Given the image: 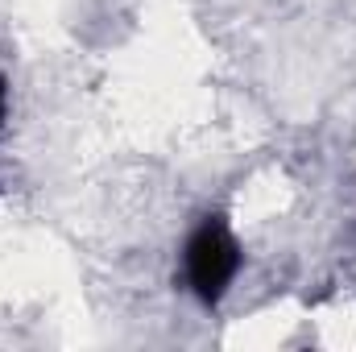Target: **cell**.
<instances>
[{
    "label": "cell",
    "mask_w": 356,
    "mask_h": 352,
    "mask_svg": "<svg viewBox=\"0 0 356 352\" xmlns=\"http://www.w3.org/2000/svg\"><path fill=\"white\" fill-rule=\"evenodd\" d=\"M186 265H191L195 290H199L203 298H216V294L232 282V273H236V245L228 241L224 228H211V224H207V228L191 241Z\"/></svg>",
    "instance_id": "1"
}]
</instances>
